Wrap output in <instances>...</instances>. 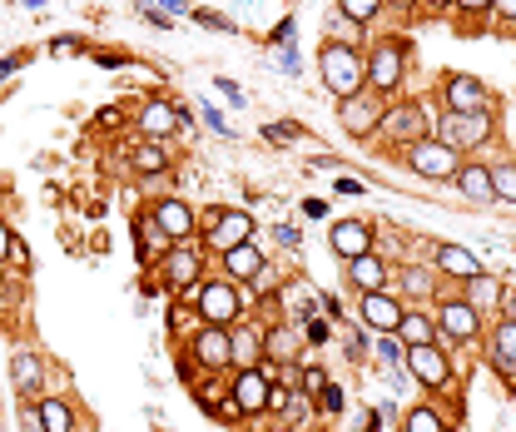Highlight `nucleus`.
<instances>
[{"mask_svg": "<svg viewBox=\"0 0 516 432\" xmlns=\"http://www.w3.org/2000/svg\"><path fill=\"white\" fill-rule=\"evenodd\" d=\"M194 20L209 25V30H234V20H224V15H214V10H194Z\"/></svg>", "mask_w": 516, "mask_h": 432, "instance_id": "79ce46f5", "label": "nucleus"}, {"mask_svg": "<svg viewBox=\"0 0 516 432\" xmlns=\"http://www.w3.org/2000/svg\"><path fill=\"white\" fill-rule=\"evenodd\" d=\"M268 432H298V428H283V423H273V428H268Z\"/></svg>", "mask_w": 516, "mask_h": 432, "instance_id": "6e6d98bb", "label": "nucleus"}, {"mask_svg": "<svg viewBox=\"0 0 516 432\" xmlns=\"http://www.w3.org/2000/svg\"><path fill=\"white\" fill-rule=\"evenodd\" d=\"M432 269H437L442 279H452V284H472V279L482 274L477 254L462 249V244H432Z\"/></svg>", "mask_w": 516, "mask_h": 432, "instance_id": "aec40b11", "label": "nucleus"}, {"mask_svg": "<svg viewBox=\"0 0 516 432\" xmlns=\"http://www.w3.org/2000/svg\"><path fill=\"white\" fill-rule=\"evenodd\" d=\"M318 75H323V90L333 100H348V95L368 90V55H358V45L323 40L318 45Z\"/></svg>", "mask_w": 516, "mask_h": 432, "instance_id": "f257e3e1", "label": "nucleus"}, {"mask_svg": "<svg viewBox=\"0 0 516 432\" xmlns=\"http://www.w3.org/2000/svg\"><path fill=\"white\" fill-rule=\"evenodd\" d=\"M293 388H298L303 398H318V393L328 388V373H323L318 363H303V368H298V383H293Z\"/></svg>", "mask_w": 516, "mask_h": 432, "instance_id": "f704fd0d", "label": "nucleus"}, {"mask_svg": "<svg viewBox=\"0 0 516 432\" xmlns=\"http://www.w3.org/2000/svg\"><path fill=\"white\" fill-rule=\"evenodd\" d=\"M487 363H492V373L516 383V318H497V328L487 338Z\"/></svg>", "mask_w": 516, "mask_h": 432, "instance_id": "4be33fe9", "label": "nucleus"}, {"mask_svg": "<svg viewBox=\"0 0 516 432\" xmlns=\"http://www.w3.org/2000/svg\"><path fill=\"white\" fill-rule=\"evenodd\" d=\"M442 110L447 115H467V110H492V90L477 80V75H462V70H452V75H442Z\"/></svg>", "mask_w": 516, "mask_h": 432, "instance_id": "ddd939ff", "label": "nucleus"}, {"mask_svg": "<svg viewBox=\"0 0 516 432\" xmlns=\"http://www.w3.org/2000/svg\"><path fill=\"white\" fill-rule=\"evenodd\" d=\"M383 10V0H338V15H348L353 25H373Z\"/></svg>", "mask_w": 516, "mask_h": 432, "instance_id": "72a5a7b5", "label": "nucleus"}, {"mask_svg": "<svg viewBox=\"0 0 516 432\" xmlns=\"http://www.w3.org/2000/svg\"><path fill=\"white\" fill-rule=\"evenodd\" d=\"M318 403H323L328 413H343V408H348V398H343V388H338V383H328V388L318 393Z\"/></svg>", "mask_w": 516, "mask_h": 432, "instance_id": "ea45409f", "label": "nucleus"}, {"mask_svg": "<svg viewBox=\"0 0 516 432\" xmlns=\"http://www.w3.org/2000/svg\"><path fill=\"white\" fill-rule=\"evenodd\" d=\"M298 353H303V338L293 323H263V358L278 363V368H298Z\"/></svg>", "mask_w": 516, "mask_h": 432, "instance_id": "412c9836", "label": "nucleus"}, {"mask_svg": "<svg viewBox=\"0 0 516 432\" xmlns=\"http://www.w3.org/2000/svg\"><path fill=\"white\" fill-rule=\"evenodd\" d=\"M402 313H407V303L383 288V293H358V323L373 333V338H383V333H397V323H402Z\"/></svg>", "mask_w": 516, "mask_h": 432, "instance_id": "4468645a", "label": "nucleus"}, {"mask_svg": "<svg viewBox=\"0 0 516 432\" xmlns=\"http://www.w3.org/2000/svg\"><path fill=\"white\" fill-rule=\"evenodd\" d=\"M402 159H407V169L412 174H422V179H437V184H447V179H457V169L467 164L452 144H442L437 135H427V140L407 144L402 149Z\"/></svg>", "mask_w": 516, "mask_h": 432, "instance_id": "6e6552de", "label": "nucleus"}, {"mask_svg": "<svg viewBox=\"0 0 516 432\" xmlns=\"http://www.w3.org/2000/svg\"><path fill=\"white\" fill-rule=\"evenodd\" d=\"M204 120H209V125H214V130H219V135H229V125H224V120H219V110H214V105H204Z\"/></svg>", "mask_w": 516, "mask_h": 432, "instance_id": "8fccbe9b", "label": "nucleus"}, {"mask_svg": "<svg viewBox=\"0 0 516 432\" xmlns=\"http://www.w3.org/2000/svg\"><path fill=\"white\" fill-rule=\"evenodd\" d=\"M149 214L159 219V229H164L174 244L199 239V209H194L184 194H164V199H154V209H149Z\"/></svg>", "mask_w": 516, "mask_h": 432, "instance_id": "2eb2a0df", "label": "nucleus"}, {"mask_svg": "<svg viewBox=\"0 0 516 432\" xmlns=\"http://www.w3.org/2000/svg\"><path fill=\"white\" fill-rule=\"evenodd\" d=\"M229 348H234V373L239 368H258V358H263V328L258 323H234L229 328Z\"/></svg>", "mask_w": 516, "mask_h": 432, "instance_id": "a878e982", "label": "nucleus"}, {"mask_svg": "<svg viewBox=\"0 0 516 432\" xmlns=\"http://www.w3.org/2000/svg\"><path fill=\"white\" fill-rule=\"evenodd\" d=\"M402 368H407V373H412L427 393H447V388H452V348H442V343L407 348Z\"/></svg>", "mask_w": 516, "mask_h": 432, "instance_id": "9d476101", "label": "nucleus"}, {"mask_svg": "<svg viewBox=\"0 0 516 432\" xmlns=\"http://www.w3.org/2000/svg\"><path fill=\"white\" fill-rule=\"evenodd\" d=\"M378 358H383V363H392V368L407 358V348H402V338H397V333H383V338H378Z\"/></svg>", "mask_w": 516, "mask_h": 432, "instance_id": "e433bc0d", "label": "nucleus"}, {"mask_svg": "<svg viewBox=\"0 0 516 432\" xmlns=\"http://www.w3.org/2000/svg\"><path fill=\"white\" fill-rule=\"evenodd\" d=\"M452 10L467 20H482V15H492V0H452Z\"/></svg>", "mask_w": 516, "mask_h": 432, "instance_id": "58836bf2", "label": "nucleus"}, {"mask_svg": "<svg viewBox=\"0 0 516 432\" xmlns=\"http://www.w3.org/2000/svg\"><path fill=\"white\" fill-rule=\"evenodd\" d=\"M164 288H174V293H184V288H199L204 284V249H199V239H189V244H174L164 259H159V269H154Z\"/></svg>", "mask_w": 516, "mask_h": 432, "instance_id": "9b49d317", "label": "nucleus"}, {"mask_svg": "<svg viewBox=\"0 0 516 432\" xmlns=\"http://www.w3.org/2000/svg\"><path fill=\"white\" fill-rule=\"evenodd\" d=\"M323 338H328V323L313 318V323H308V343H323Z\"/></svg>", "mask_w": 516, "mask_h": 432, "instance_id": "3c124183", "label": "nucleus"}, {"mask_svg": "<svg viewBox=\"0 0 516 432\" xmlns=\"http://www.w3.org/2000/svg\"><path fill=\"white\" fill-rule=\"evenodd\" d=\"M174 249V239L159 229V219L149 214V209H139L134 214V254H139V264L144 269H159V259Z\"/></svg>", "mask_w": 516, "mask_h": 432, "instance_id": "a211bd4d", "label": "nucleus"}, {"mask_svg": "<svg viewBox=\"0 0 516 432\" xmlns=\"http://www.w3.org/2000/svg\"><path fill=\"white\" fill-rule=\"evenodd\" d=\"M35 418H40V428H45V432H80L70 398H60V393H45V398H35Z\"/></svg>", "mask_w": 516, "mask_h": 432, "instance_id": "c85d7f7f", "label": "nucleus"}, {"mask_svg": "<svg viewBox=\"0 0 516 432\" xmlns=\"http://www.w3.org/2000/svg\"><path fill=\"white\" fill-rule=\"evenodd\" d=\"M432 135L442 144H452L462 159L467 154H477L482 144H492V135H497V115L492 110H467V115H437V125H432Z\"/></svg>", "mask_w": 516, "mask_h": 432, "instance_id": "7ed1b4c3", "label": "nucleus"}, {"mask_svg": "<svg viewBox=\"0 0 516 432\" xmlns=\"http://www.w3.org/2000/svg\"><path fill=\"white\" fill-rule=\"evenodd\" d=\"M328 249H333L343 264H353V259H363V254L378 249V224H368V219H338V224L328 229Z\"/></svg>", "mask_w": 516, "mask_h": 432, "instance_id": "dca6fc26", "label": "nucleus"}, {"mask_svg": "<svg viewBox=\"0 0 516 432\" xmlns=\"http://www.w3.org/2000/svg\"><path fill=\"white\" fill-rule=\"evenodd\" d=\"M10 249H15V234H10V224L0 219V259H10Z\"/></svg>", "mask_w": 516, "mask_h": 432, "instance_id": "09e8293b", "label": "nucleus"}, {"mask_svg": "<svg viewBox=\"0 0 516 432\" xmlns=\"http://www.w3.org/2000/svg\"><path fill=\"white\" fill-rule=\"evenodd\" d=\"M432 323H437V333H442V348H457V343H477L482 338V318L472 313V303L457 293H442L437 303H432Z\"/></svg>", "mask_w": 516, "mask_h": 432, "instance_id": "423d86ee", "label": "nucleus"}, {"mask_svg": "<svg viewBox=\"0 0 516 432\" xmlns=\"http://www.w3.org/2000/svg\"><path fill=\"white\" fill-rule=\"evenodd\" d=\"M95 60H100V65H110V70H115V65H129V55H125V50H100Z\"/></svg>", "mask_w": 516, "mask_h": 432, "instance_id": "49530a36", "label": "nucleus"}, {"mask_svg": "<svg viewBox=\"0 0 516 432\" xmlns=\"http://www.w3.org/2000/svg\"><path fill=\"white\" fill-rule=\"evenodd\" d=\"M254 214L249 209H229V204H209V209H199V239L209 244V249H219V259L229 254V249H244V244H254Z\"/></svg>", "mask_w": 516, "mask_h": 432, "instance_id": "f03ea898", "label": "nucleus"}, {"mask_svg": "<svg viewBox=\"0 0 516 432\" xmlns=\"http://www.w3.org/2000/svg\"><path fill=\"white\" fill-rule=\"evenodd\" d=\"M273 234H278V244H288V249H293V244H303V234H298L293 224H278Z\"/></svg>", "mask_w": 516, "mask_h": 432, "instance_id": "a18cd8bd", "label": "nucleus"}, {"mask_svg": "<svg viewBox=\"0 0 516 432\" xmlns=\"http://www.w3.org/2000/svg\"><path fill=\"white\" fill-rule=\"evenodd\" d=\"M383 115H387V100L383 95H373V90H358V95L338 100V125H343V135H348V140H358V144L378 140Z\"/></svg>", "mask_w": 516, "mask_h": 432, "instance_id": "0eeeda50", "label": "nucleus"}, {"mask_svg": "<svg viewBox=\"0 0 516 432\" xmlns=\"http://www.w3.org/2000/svg\"><path fill=\"white\" fill-rule=\"evenodd\" d=\"M194 313H199V323H214V328H234V323H244V288L234 284V279H204V284L194 288Z\"/></svg>", "mask_w": 516, "mask_h": 432, "instance_id": "20e7f679", "label": "nucleus"}, {"mask_svg": "<svg viewBox=\"0 0 516 432\" xmlns=\"http://www.w3.org/2000/svg\"><path fill=\"white\" fill-rule=\"evenodd\" d=\"M383 5H392V10H417L422 0H383Z\"/></svg>", "mask_w": 516, "mask_h": 432, "instance_id": "864d4df0", "label": "nucleus"}, {"mask_svg": "<svg viewBox=\"0 0 516 432\" xmlns=\"http://www.w3.org/2000/svg\"><path fill=\"white\" fill-rule=\"evenodd\" d=\"M462 298H467V303H472V313H477V318L487 323V318H497V313H502L507 284H502L497 274H487V269H482V274H477L472 284H462Z\"/></svg>", "mask_w": 516, "mask_h": 432, "instance_id": "5701e85b", "label": "nucleus"}, {"mask_svg": "<svg viewBox=\"0 0 516 432\" xmlns=\"http://www.w3.org/2000/svg\"><path fill=\"white\" fill-rule=\"evenodd\" d=\"M338 194H348V199H363V194H368V189H363V184H358V179H338Z\"/></svg>", "mask_w": 516, "mask_h": 432, "instance_id": "de8ad7c7", "label": "nucleus"}, {"mask_svg": "<svg viewBox=\"0 0 516 432\" xmlns=\"http://www.w3.org/2000/svg\"><path fill=\"white\" fill-rule=\"evenodd\" d=\"M402 432H452V428H447V418H442L432 403H417V408H407Z\"/></svg>", "mask_w": 516, "mask_h": 432, "instance_id": "2f4dec72", "label": "nucleus"}, {"mask_svg": "<svg viewBox=\"0 0 516 432\" xmlns=\"http://www.w3.org/2000/svg\"><path fill=\"white\" fill-rule=\"evenodd\" d=\"M387 144H397V149H407V144L427 140L432 135V120H427V105L422 100H392L383 115V130H378Z\"/></svg>", "mask_w": 516, "mask_h": 432, "instance_id": "1a4fd4ad", "label": "nucleus"}, {"mask_svg": "<svg viewBox=\"0 0 516 432\" xmlns=\"http://www.w3.org/2000/svg\"><path fill=\"white\" fill-rule=\"evenodd\" d=\"M268 393H273V383H268L258 368H239V373H234V383H229V398L239 403V413H244V418L268 413Z\"/></svg>", "mask_w": 516, "mask_h": 432, "instance_id": "6ab92c4d", "label": "nucleus"}, {"mask_svg": "<svg viewBox=\"0 0 516 432\" xmlns=\"http://www.w3.org/2000/svg\"><path fill=\"white\" fill-rule=\"evenodd\" d=\"M263 269H268V259H263L258 244H244V249H229V254H224V279H234V284H254Z\"/></svg>", "mask_w": 516, "mask_h": 432, "instance_id": "cd10ccee", "label": "nucleus"}, {"mask_svg": "<svg viewBox=\"0 0 516 432\" xmlns=\"http://www.w3.org/2000/svg\"><path fill=\"white\" fill-rule=\"evenodd\" d=\"M422 10H432V15H442V10H452V0H422Z\"/></svg>", "mask_w": 516, "mask_h": 432, "instance_id": "603ef678", "label": "nucleus"}, {"mask_svg": "<svg viewBox=\"0 0 516 432\" xmlns=\"http://www.w3.org/2000/svg\"><path fill=\"white\" fill-rule=\"evenodd\" d=\"M492 20H507V25H516V0H492Z\"/></svg>", "mask_w": 516, "mask_h": 432, "instance_id": "c03bdc74", "label": "nucleus"}, {"mask_svg": "<svg viewBox=\"0 0 516 432\" xmlns=\"http://www.w3.org/2000/svg\"><path fill=\"white\" fill-rule=\"evenodd\" d=\"M348 284L358 288V293H383L392 284V269H387V259L373 249V254H363V259H353L348 264Z\"/></svg>", "mask_w": 516, "mask_h": 432, "instance_id": "393cba45", "label": "nucleus"}, {"mask_svg": "<svg viewBox=\"0 0 516 432\" xmlns=\"http://www.w3.org/2000/svg\"><path fill=\"white\" fill-rule=\"evenodd\" d=\"M363 432H378V413H368V423H363Z\"/></svg>", "mask_w": 516, "mask_h": 432, "instance_id": "5fc2aeb1", "label": "nucleus"}, {"mask_svg": "<svg viewBox=\"0 0 516 432\" xmlns=\"http://www.w3.org/2000/svg\"><path fill=\"white\" fill-rule=\"evenodd\" d=\"M129 169L139 174V179H149V174H164L169 169V149L164 140H139L129 149Z\"/></svg>", "mask_w": 516, "mask_h": 432, "instance_id": "7c9ffc66", "label": "nucleus"}, {"mask_svg": "<svg viewBox=\"0 0 516 432\" xmlns=\"http://www.w3.org/2000/svg\"><path fill=\"white\" fill-rule=\"evenodd\" d=\"M358 35H363V25H353L348 15L333 10V20H328V40H338V45H358Z\"/></svg>", "mask_w": 516, "mask_h": 432, "instance_id": "c9c22d12", "label": "nucleus"}, {"mask_svg": "<svg viewBox=\"0 0 516 432\" xmlns=\"http://www.w3.org/2000/svg\"><path fill=\"white\" fill-rule=\"evenodd\" d=\"M134 125H139L144 140H169L179 125H189V115H184V105H174V100L159 95V100H144V105H139Z\"/></svg>", "mask_w": 516, "mask_h": 432, "instance_id": "f3484780", "label": "nucleus"}, {"mask_svg": "<svg viewBox=\"0 0 516 432\" xmlns=\"http://www.w3.org/2000/svg\"><path fill=\"white\" fill-rule=\"evenodd\" d=\"M457 194H462L467 204H497V194H492V164L467 159V164L457 169Z\"/></svg>", "mask_w": 516, "mask_h": 432, "instance_id": "b1692460", "label": "nucleus"}, {"mask_svg": "<svg viewBox=\"0 0 516 432\" xmlns=\"http://www.w3.org/2000/svg\"><path fill=\"white\" fill-rule=\"evenodd\" d=\"M402 80H407V45H402L397 35H383V40L368 50V90L392 100V95L402 90Z\"/></svg>", "mask_w": 516, "mask_h": 432, "instance_id": "39448f33", "label": "nucleus"}, {"mask_svg": "<svg viewBox=\"0 0 516 432\" xmlns=\"http://www.w3.org/2000/svg\"><path fill=\"white\" fill-rule=\"evenodd\" d=\"M25 60H30L25 50H15V55H5V60H0V85H5V80H10V75H15V70L25 65Z\"/></svg>", "mask_w": 516, "mask_h": 432, "instance_id": "37998d69", "label": "nucleus"}, {"mask_svg": "<svg viewBox=\"0 0 516 432\" xmlns=\"http://www.w3.org/2000/svg\"><path fill=\"white\" fill-rule=\"evenodd\" d=\"M343 343H348V358H353V363H363V358H368V343H363V333H353V328H348V333H343Z\"/></svg>", "mask_w": 516, "mask_h": 432, "instance_id": "a19ab883", "label": "nucleus"}, {"mask_svg": "<svg viewBox=\"0 0 516 432\" xmlns=\"http://www.w3.org/2000/svg\"><path fill=\"white\" fill-rule=\"evenodd\" d=\"M492 194H497V204H516V159L492 164Z\"/></svg>", "mask_w": 516, "mask_h": 432, "instance_id": "473e14b6", "label": "nucleus"}, {"mask_svg": "<svg viewBox=\"0 0 516 432\" xmlns=\"http://www.w3.org/2000/svg\"><path fill=\"white\" fill-rule=\"evenodd\" d=\"M189 363L199 373H234V348H229V328L199 323V333L189 338Z\"/></svg>", "mask_w": 516, "mask_h": 432, "instance_id": "f8f14e48", "label": "nucleus"}, {"mask_svg": "<svg viewBox=\"0 0 516 432\" xmlns=\"http://www.w3.org/2000/svg\"><path fill=\"white\" fill-rule=\"evenodd\" d=\"M263 140L268 144H298L303 140V125H268V130H263Z\"/></svg>", "mask_w": 516, "mask_h": 432, "instance_id": "4c0bfd02", "label": "nucleus"}, {"mask_svg": "<svg viewBox=\"0 0 516 432\" xmlns=\"http://www.w3.org/2000/svg\"><path fill=\"white\" fill-rule=\"evenodd\" d=\"M397 338H402V348L442 343V333H437V323H432V313H427V308H407V313H402V323H397Z\"/></svg>", "mask_w": 516, "mask_h": 432, "instance_id": "c756f323", "label": "nucleus"}, {"mask_svg": "<svg viewBox=\"0 0 516 432\" xmlns=\"http://www.w3.org/2000/svg\"><path fill=\"white\" fill-rule=\"evenodd\" d=\"M10 378H15L20 398H45V393H40V388H45V368H40V358H35L30 348H15V358H10Z\"/></svg>", "mask_w": 516, "mask_h": 432, "instance_id": "bb28decb", "label": "nucleus"}]
</instances>
